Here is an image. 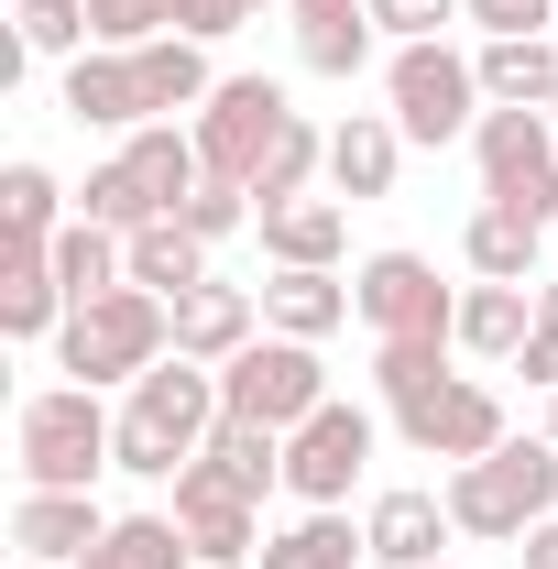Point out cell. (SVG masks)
<instances>
[{
	"label": "cell",
	"mask_w": 558,
	"mask_h": 569,
	"mask_svg": "<svg viewBox=\"0 0 558 569\" xmlns=\"http://www.w3.org/2000/svg\"><path fill=\"white\" fill-rule=\"evenodd\" d=\"M121 252H132V284H142V296H165V307L209 284V241H198L187 219H142V230L121 241Z\"/></svg>",
	"instance_id": "25"
},
{
	"label": "cell",
	"mask_w": 558,
	"mask_h": 569,
	"mask_svg": "<svg viewBox=\"0 0 558 569\" xmlns=\"http://www.w3.org/2000/svg\"><path fill=\"white\" fill-rule=\"evenodd\" d=\"M537 438H548V449H558V395H548V427H537Z\"/></svg>",
	"instance_id": "45"
},
{
	"label": "cell",
	"mask_w": 558,
	"mask_h": 569,
	"mask_svg": "<svg viewBox=\"0 0 558 569\" xmlns=\"http://www.w3.org/2000/svg\"><path fill=\"white\" fill-rule=\"evenodd\" d=\"M383 99H395V121H406V142H471L482 132V67L438 33V44H395V67H383Z\"/></svg>",
	"instance_id": "5"
},
{
	"label": "cell",
	"mask_w": 558,
	"mask_h": 569,
	"mask_svg": "<svg viewBox=\"0 0 558 569\" xmlns=\"http://www.w3.org/2000/svg\"><path fill=\"white\" fill-rule=\"evenodd\" d=\"M77 219H99V230H121V241H132L142 219H165V209L142 198V176L110 153V164H88V187H77Z\"/></svg>",
	"instance_id": "35"
},
{
	"label": "cell",
	"mask_w": 558,
	"mask_h": 569,
	"mask_svg": "<svg viewBox=\"0 0 558 569\" xmlns=\"http://www.w3.org/2000/svg\"><path fill=\"white\" fill-rule=\"evenodd\" d=\"M361 307H350V284L329 274V263H275V284H263V329H285V340H329V329H350Z\"/></svg>",
	"instance_id": "19"
},
{
	"label": "cell",
	"mask_w": 558,
	"mask_h": 569,
	"mask_svg": "<svg viewBox=\"0 0 558 569\" xmlns=\"http://www.w3.org/2000/svg\"><path fill=\"white\" fill-rule=\"evenodd\" d=\"M88 33H99V44H121V56H142V44H153V33H176V22H165V0H88Z\"/></svg>",
	"instance_id": "37"
},
{
	"label": "cell",
	"mask_w": 558,
	"mask_h": 569,
	"mask_svg": "<svg viewBox=\"0 0 558 569\" xmlns=\"http://www.w3.org/2000/svg\"><path fill=\"white\" fill-rule=\"evenodd\" d=\"M252 569H296V559H285V537H263V559H252Z\"/></svg>",
	"instance_id": "44"
},
{
	"label": "cell",
	"mask_w": 558,
	"mask_h": 569,
	"mask_svg": "<svg viewBox=\"0 0 558 569\" xmlns=\"http://www.w3.org/2000/svg\"><path fill=\"white\" fill-rule=\"evenodd\" d=\"M67 121H77V132H121V142H132L142 121H153L142 56H121V44H88V56L67 67Z\"/></svg>",
	"instance_id": "14"
},
{
	"label": "cell",
	"mask_w": 558,
	"mask_h": 569,
	"mask_svg": "<svg viewBox=\"0 0 558 569\" xmlns=\"http://www.w3.org/2000/svg\"><path fill=\"white\" fill-rule=\"evenodd\" d=\"M67 219H77V209H67V187H56L33 153H22V164H0V241H11V252H44Z\"/></svg>",
	"instance_id": "27"
},
{
	"label": "cell",
	"mask_w": 558,
	"mask_h": 569,
	"mask_svg": "<svg viewBox=\"0 0 558 569\" xmlns=\"http://www.w3.org/2000/svg\"><path fill=\"white\" fill-rule=\"evenodd\" d=\"M449 351H460V340H372V383H383V406L417 417L427 395L449 383Z\"/></svg>",
	"instance_id": "31"
},
{
	"label": "cell",
	"mask_w": 558,
	"mask_h": 569,
	"mask_svg": "<svg viewBox=\"0 0 558 569\" xmlns=\"http://www.w3.org/2000/svg\"><path fill=\"white\" fill-rule=\"evenodd\" d=\"M241 11H263V0H241Z\"/></svg>",
	"instance_id": "46"
},
{
	"label": "cell",
	"mask_w": 558,
	"mask_h": 569,
	"mask_svg": "<svg viewBox=\"0 0 558 569\" xmlns=\"http://www.w3.org/2000/svg\"><path fill=\"white\" fill-rule=\"evenodd\" d=\"M449 515H460V537H526L537 515H558V449L548 438H504L492 460H460Z\"/></svg>",
	"instance_id": "4"
},
{
	"label": "cell",
	"mask_w": 558,
	"mask_h": 569,
	"mask_svg": "<svg viewBox=\"0 0 558 569\" xmlns=\"http://www.w3.org/2000/svg\"><path fill=\"white\" fill-rule=\"evenodd\" d=\"M537 340H558V274H537Z\"/></svg>",
	"instance_id": "42"
},
{
	"label": "cell",
	"mask_w": 558,
	"mask_h": 569,
	"mask_svg": "<svg viewBox=\"0 0 558 569\" xmlns=\"http://www.w3.org/2000/svg\"><path fill=\"white\" fill-rule=\"evenodd\" d=\"M526 569H558V515H537V526H526Z\"/></svg>",
	"instance_id": "41"
},
{
	"label": "cell",
	"mask_w": 558,
	"mask_h": 569,
	"mask_svg": "<svg viewBox=\"0 0 558 569\" xmlns=\"http://www.w3.org/2000/svg\"><path fill=\"white\" fill-rule=\"evenodd\" d=\"M285 11H296V22H318V11H350V0H285Z\"/></svg>",
	"instance_id": "43"
},
{
	"label": "cell",
	"mask_w": 558,
	"mask_h": 569,
	"mask_svg": "<svg viewBox=\"0 0 558 569\" xmlns=\"http://www.w3.org/2000/svg\"><path fill=\"white\" fill-rule=\"evenodd\" d=\"M252 230H263V252H275V263H329V274H340V252H350V198L307 187V198H275Z\"/></svg>",
	"instance_id": "18"
},
{
	"label": "cell",
	"mask_w": 558,
	"mask_h": 569,
	"mask_svg": "<svg viewBox=\"0 0 558 569\" xmlns=\"http://www.w3.org/2000/svg\"><path fill=\"white\" fill-rule=\"evenodd\" d=\"M361 471H372V417H361V406L329 395L307 427H285V493L296 503H350Z\"/></svg>",
	"instance_id": "10"
},
{
	"label": "cell",
	"mask_w": 558,
	"mask_h": 569,
	"mask_svg": "<svg viewBox=\"0 0 558 569\" xmlns=\"http://www.w3.org/2000/svg\"><path fill=\"white\" fill-rule=\"evenodd\" d=\"M252 340H263V296H252V284H219L209 274L198 296H176V351H187V361L219 372V361H241Z\"/></svg>",
	"instance_id": "16"
},
{
	"label": "cell",
	"mask_w": 558,
	"mask_h": 569,
	"mask_svg": "<svg viewBox=\"0 0 558 569\" xmlns=\"http://www.w3.org/2000/svg\"><path fill=\"white\" fill-rule=\"evenodd\" d=\"M471 67H482L492 110H548L558 99V33H492Z\"/></svg>",
	"instance_id": "21"
},
{
	"label": "cell",
	"mask_w": 558,
	"mask_h": 569,
	"mask_svg": "<svg viewBox=\"0 0 558 569\" xmlns=\"http://www.w3.org/2000/svg\"><path fill=\"white\" fill-rule=\"evenodd\" d=\"M350 307H361L372 340H460V296L438 284L427 252H372L350 274Z\"/></svg>",
	"instance_id": "8"
},
{
	"label": "cell",
	"mask_w": 558,
	"mask_h": 569,
	"mask_svg": "<svg viewBox=\"0 0 558 569\" xmlns=\"http://www.w3.org/2000/svg\"><path fill=\"white\" fill-rule=\"evenodd\" d=\"M209 427H219V372L187 361V351H165L132 383V406H121V471H132V482H176V471L209 449Z\"/></svg>",
	"instance_id": "2"
},
{
	"label": "cell",
	"mask_w": 558,
	"mask_h": 569,
	"mask_svg": "<svg viewBox=\"0 0 558 569\" xmlns=\"http://www.w3.org/2000/svg\"><path fill=\"white\" fill-rule=\"evenodd\" d=\"M44 263H56V284H67V307L110 296V284H132V252H121V230H99V219H67V230L44 241Z\"/></svg>",
	"instance_id": "26"
},
{
	"label": "cell",
	"mask_w": 558,
	"mask_h": 569,
	"mask_svg": "<svg viewBox=\"0 0 558 569\" xmlns=\"http://www.w3.org/2000/svg\"><path fill=\"white\" fill-rule=\"evenodd\" d=\"M361 11L383 22V44H438L460 22V0H361Z\"/></svg>",
	"instance_id": "38"
},
{
	"label": "cell",
	"mask_w": 558,
	"mask_h": 569,
	"mask_svg": "<svg viewBox=\"0 0 558 569\" xmlns=\"http://www.w3.org/2000/svg\"><path fill=\"white\" fill-rule=\"evenodd\" d=\"M318 176H329V132L296 110V121H285V142L263 153V176H252V209H275V198H307Z\"/></svg>",
	"instance_id": "32"
},
{
	"label": "cell",
	"mask_w": 558,
	"mask_h": 569,
	"mask_svg": "<svg viewBox=\"0 0 558 569\" xmlns=\"http://www.w3.org/2000/svg\"><path fill=\"white\" fill-rule=\"evenodd\" d=\"M395 176H406V121L395 110H350L329 121V198H395Z\"/></svg>",
	"instance_id": "15"
},
{
	"label": "cell",
	"mask_w": 558,
	"mask_h": 569,
	"mask_svg": "<svg viewBox=\"0 0 558 569\" xmlns=\"http://www.w3.org/2000/svg\"><path fill=\"white\" fill-rule=\"evenodd\" d=\"M460 22H482V44L492 33H558V0H460Z\"/></svg>",
	"instance_id": "39"
},
{
	"label": "cell",
	"mask_w": 558,
	"mask_h": 569,
	"mask_svg": "<svg viewBox=\"0 0 558 569\" xmlns=\"http://www.w3.org/2000/svg\"><path fill=\"white\" fill-rule=\"evenodd\" d=\"M361 537H372V569H438V548L460 537V515L427 482H395V493L361 503Z\"/></svg>",
	"instance_id": "13"
},
{
	"label": "cell",
	"mask_w": 558,
	"mask_h": 569,
	"mask_svg": "<svg viewBox=\"0 0 558 569\" xmlns=\"http://www.w3.org/2000/svg\"><path fill=\"white\" fill-rule=\"evenodd\" d=\"M537 340V284H460V351L471 361H515Z\"/></svg>",
	"instance_id": "24"
},
{
	"label": "cell",
	"mask_w": 558,
	"mask_h": 569,
	"mask_svg": "<svg viewBox=\"0 0 558 569\" xmlns=\"http://www.w3.org/2000/svg\"><path fill=\"white\" fill-rule=\"evenodd\" d=\"M395 427H406L417 460H449V471H460V460H492V449L515 438V427H504V395H492L482 372H449L417 417H395Z\"/></svg>",
	"instance_id": "11"
},
{
	"label": "cell",
	"mask_w": 558,
	"mask_h": 569,
	"mask_svg": "<svg viewBox=\"0 0 558 569\" xmlns=\"http://www.w3.org/2000/svg\"><path fill=\"white\" fill-rule=\"evenodd\" d=\"M56 329H67V284H56V263L0 241V340L33 351V340H56Z\"/></svg>",
	"instance_id": "23"
},
{
	"label": "cell",
	"mask_w": 558,
	"mask_h": 569,
	"mask_svg": "<svg viewBox=\"0 0 558 569\" xmlns=\"http://www.w3.org/2000/svg\"><path fill=\"white\" fill-rule=\"evenodd\" d=\"M471 164H482L492 209H526L537 230L558 219V121H548V110H482Z\"/></svg>",
	"instance_id": "7"
},
{
	"label": "cell",
	"mask_w": 558,
	"mask_h": 569,
	"mask_svg": "<svg viewBox=\"0 0 558 569\" xmlns=\"http://www.w3.org/2000/svg\"><path fill=\"white\" fill-rule=\"evenodd\" d=\"M438 569H460V559H438Z\"/></svg>",
	"instance_id": "48"
},
{
	"label": "cell",
	"mask_w": 558,
	"mask_h": 569,
	"mask_svg": "<svg viewBox=\"0 0 558 569\" xmlns=\"http://www.w3.org/2000/svg\"><path fill=\"white\" fill-rule=\"evenodd\" d=\"M285 121H296V99H285L275 77H219L209 110H198L187 132H198V153H209V176L252 187V176H263V153L285 142Z\"/></svg>",
	"instance_id": "9"
},
{
	"label": "cell",
	"mask_w": 558,
	"mask_h": 569,
	"mask_svg": "<svg viewBox=\"0 0 558 569\" xmlns=\"http://www.w3.org/2000/svg\"><path fill=\"white\" fill-rule=\"evenodd\" d=\"M77 569H198V548H187L176 515H110V537H99Z\"/></svg>",
	"instance_id": "28"
},
{
	"label": "cell",
	"mask_w": 558,
	"mask_h": 569,
	"mask_svg": "<svg viewBox=\"0 0 558 569\" xmlns=\"http://www.w3.org/2000/svg\"><path fill=\"white\" fill-rule=\"evenodd\" d=\"M372 44H383V22L350 0V11H318V22H296V67L307 77H361L372 67Z\"/></svg>",
	"instance_id": "30"
},
{
	"label": "cell",
	"mask_w": 558,
	"mask_h": 569,
	"mask_svg": "<svg viewBox=\"0 0 558 569\" xmlns=\"http://www.w3.org/2000/svg\"><path fill=\"white\" fill-rule=\"evenodd\" d=\"M176 351V307L165 296H142V284H110V296H88L67 307V329H56V372L67 383H142L153 361Z\"/></svg>",
	"instance_id": "3"
},
{
	"label": "cell",
	"mask_w": 558,
	"mask_h": 569,
	"mask_svg": "<svg viewBox=\"0 0 558 569\" xmlns=\"http://www.w3.org/2000/svg\"><path fill=\"white\" fill-rule=\"evenodd\" d=\"M318 406H329V361H318V340H285V329H263L241 361H219V417L307 427Z\"/></svg>",
	"instance_id": "6"
},
{
	"label": "cell",
	"mask_w": 558,
	"mask_h": 569,
	"mask_svg": "<svg viewBox=\"0 0 558 569\" xmlns=\"http://www.w3.org/2000/svg\"><path fill=\"white\" fill-rule=\"evenodd\" d=\"M548 121H558V99H548Z\"/></svg>",
	"instance_id": "47"
},
{
	"label": "cell",
	"mask_w": 558,
	"mask_h": 569,
	"mask_svg": "<svg viewBox=\"0 0 558 569\" xmlns=\"http://www.w3.org/2000/svg\"><path fill=\"white\" fill-rule=\"evenodd\" d=\"M142 88H153V121H176V110H209V44L198 33H153L142 44Z\"/></svg>",
	"instance_id": "29"
},
{
	"label": "cell",
	"mask_w": 558,
	"mask_h": 569,
	"mask_svg": "<svg viewBox=\"0 0 558 569\" xmlns=\"http://www.w3.org/2000/svg\"><path fill=\"white\" fill-rule=\"evenodd\" d=\"M11 460L22 493H88L99 471H121V417L99 406V383H33L11 406Z\"/></svg>",
	"instance_id": "1"
},
{
	"label": "cell",
	"mask_w": 558,
	"mask_h": 569,
	"mask_svg": "<svg viewBox=\"0 0 558 569\" xmlns=\"http://www.w3.org/2000/svg\"><path fill=\"white\" fill-rule=\"evenodd\" d=\"M99 537H110L99 493H22V503H11V548H22L33 569H77Z\"/></svg>",
	"instance_id": "17"
},
{
	"label": "cell",
	"mask_w": 558,
	"mask_h": 569,
	"mask_svg": "<svg viewBox=\"0 0 558 569\" xmlns=\"http://www.w3.org/2000/svg\"><path fill=\"white\" fill-rule=\"evenodd\" d=\"M537 252H548V230L526 209H471V230H460V263H471V284H537Z\"/></svg>",
	"instance_id": "22"
},
{
	"label": "cell",
	"mask_w": 558,
	"mask_h": 569,
	"mask_svg": "<svg viewBox=\"0 0 558 569\" xmlns=\"http://www.w3.org/2000/svg\"><path fill=\"white\" fill-rule=\"evenodd\" d=\"M285 559H296V569H361L372 537L350 526V503H307V515L285 526Z\"/></svg>",
	"instance_id": "33"
},
{
	"label": "cell",
	"mask_w": 558,
	"mask_h": 569,
	"mask_svg": "<svg viewBox=\"0 0 558 569\" xmlns=\"http://www.w3.org/2000/svg\"><path fill=\"white\" fill-rule=\"evenodd\" d=\"M176 219H187V230H198V241H209V252H219L230 230H252V219H263V209H252V187H230V176H209V187H198V198H187V209H176Z\"/></svg>",
	"instance_id": "36"
},
{
	"label": "cell",
	"mask_w": 558,
	"mask_h": 569,
	"mask_svg": "<svg viewBox=\"0 0 558 569\" xmlns=\"http://www.w3.org/2000/svg\"><path fill=\"white\" fill-rule=\"evenodd\" d=\"M515 372H526L537 395H558V340H526V351H515Z\"/></svg>",
	"instance_id": "40"
},
{
	"label": "cell",
	"mask_w": 558,
	"mask_h": 569,
	"mask_svg": "<svg viewBox=\"0 0 558 569\" xmlns=\"http://www.w3.org/2000/svg\"><path fill=\"white\" fill-rule=\"evenodd\" d=\"M176 526H187V548H198V569H252V559H263V503L219 493V482L198 471V460L176 471Z\"/></svg>",
	"instance_id": "12"
},
{
	"label": "cell",
	"mask_w": 558,
	"mask_h": 569,
	"mask_svg": "<svg viewBox=\"0 0 558 569\" xmlns=\"http://www.w3.org/2000/svg\"><path fill=\"white\" fill-rule=\"evenodd\" d=\"M198 471H209L219 493H241V503L285 493V427H252V417H219V427H209V449H198Z\"/></svg>",
	"instance_id": "20"
},
{
	"label": "cell",
	"mask_w": 558,
	"mask_h": 569,
	"mask_svg": "<svg viewBox=\"0 0 558 569\" xmlns=\"http://www.w3.org/2000/svg\"><path fill=\"white\" fill-rule=\"evenodd\" d=\"M11 44L22 56H56V67H77L99 33H88V0H11Z\"/></svg>",
	"instance_id": "34"
}]
</instances>
